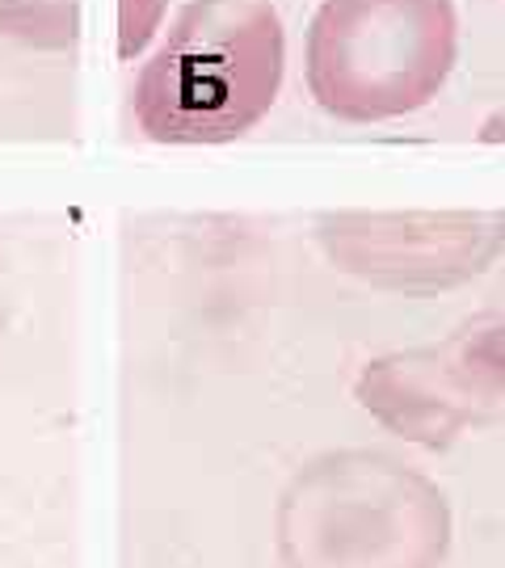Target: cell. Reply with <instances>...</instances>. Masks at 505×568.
Listing matches in <instances>:
<instances>
[{
    "mask_svg": "<svg viewBox=\"0 0 505 568\" xmlns=\"http://www.w3.org/2000/svg\"><path fill=\"white\" fill-rule=\"evenodd\" d=\"M283 22L269 0H190L135 84V118L160 143L249 131L283 81Z\"/></svg>",
    "mask_w": 505,
    "mask_h": 568,
    "instance_id": "cell-1",
    "label": "cell"
},
{
    "mask_svg": "<svg viewBox=\"0 0 505 568\" xmlns=\"http://www.w3.org/2000/svg\"><path fill=\"white\" fill-rule=\"evenodd\" d=\"M455 51L451 0H324L308 30V89L349 123L400 118L438 97Z\"/></svg>",
    "mask_w": 505,
    "mask_h": 568,
    "instance_id": "cell-2",
    "label": "cell"
},
{
    "mask_svg": "<svg viewBox=\"0 0 505 568\" xmlns=\"http://www.w3.org/2000/svg\"><path fill=\"white\" fill-rule=\"evenodd\" d=\"M363 396L422 442H447L459 426L505 413V316H480L447 346L375 362Z\"/></svg>",
    "mask_w": 505,
    "mask_h": 568,
    "instance_id": "cell-3",
    "label": "cell"
},
{
    "mask_svg": "<svg viewBox=\"0 0 505 568\" xmlns=\"http://www.w3.org/2000/svg\"><path fill=\"white\" fill-rule=\"evenodd\" d=\"M324 241L346 270L383 287H455L480 274L505 244V216H346Z\"/></svg>",
    "mask_w": 505,
    "mask_h": 568,
    "instance_id": "cell-4",
    "label": "cell"
},
{
    "mask_svg": "<svg viewBox=\"0 0 505 568\" xmlns=\"http://www.w3.org/2000/svg\"><path fill=\"white\" fill-rule=\"evenodd\" d=\"M0 30L38 51H68L80 34V0H0Z\"/></svg>",
    "mask_w": 505,
    "mask_h": 568,
    "instance_id": "cell-5",
    "label": "cell"
},
{
    "mask_svg": "<svg viewBox=\"0 0 505 568\" xmlns=\"http://www.w3.org/2000/svg\"><path fill=\"white\" fill-rule=\"evenodd\" d=\"M164 0H118V55L131 59L135 51H144V43L152 38Z\"/></svg>",
    "mask_w": 505,
    "mask_h": 568,
    "instance_id": "cell-6",
    "label": "cell"
},
{
    "mask_svg": "<svg viewBox=\"0 0 505 568\" xmlns=\"http://www.w3.org/2000/svg\"><path fill=\"white\" fill-rule=\"evenodd\" d=\"M480 139H489V143H497V139H505V114H497V118H489V123H484V131H480Z\"/></svg>",
    "mask_w": 505,
    "mask_h": 568,
    "instance_id": "cell-7",
    "label": "cell"
}]
</instances>
